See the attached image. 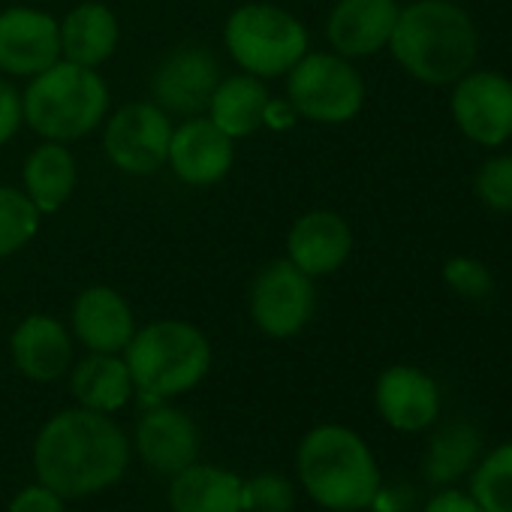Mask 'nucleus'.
Instances as JSON below:
<instances>
[{
	"mask_svg": "<svg viewBox=\"0 0 512 512\" xmlns=\"http://www.w3.org/2000/svg\"><path fill=\"white\" fill-rule=\"evenodd\" d=\"M130 464V443L109 413L73 407L52 416L34 443L43 485L61 497H88L115 485Z\"/></svg>",
	"mask_w": 512,
	"mask_h": 512,
	"instance_id": "nucleus-1",
	"label": "nucleus"
},
{
	"mask_svg": "<svg viewBox=\"0 0 512 512\" xmlns=\"http://www.w3.org/2000/svg\"><path fill=\"white\" fill-rule=\"evenodd\" d=\"M473 19L452 0H416L398 10L389 40L395 61L425 85H455L476 61Z\"/></svg>",
	"mask_w": 512,
	"mask_h": 512,
	"instance_id": "nucleus-2",
	"label": "nucleus"
},
{
	"mask_svg": "<svg viewBox=\"0 0 512 512\" xmlns=\"http://www.w3.org/2000/svg\"><path fill=\"white\" fill-rule=\"evenodd\" d=\"M305 491L332 512H359L380 491V470L368 443L344 425H317L296 455Z\"/></svg>",
	"mask_w": 512,
	"mask_h": 512,
	"instance_id": "nucleus-3",
	"label": "nucleus"
},
{
	"mask_svg": "<svg viewBox=\"0 0 512 512\" xmlns=\"http://www.w3.org/2000/svg\"><path fill=\"white\" fill-rule=\"evenodd\" d=\"M25 124L52 142H76L94 133L109 112V85L91 67L55 61L28 79L22 94Z\"/></svg>",
	"mask_w": 512,
	"mask_h": 512,
	"instance_id": "nucleus-4",
	"label": "nucleus"
},
{
	"mask_svg": "<svg viewBox=\"0 0 512 512\" xmlns=\"http://www.w3.org/2000/svg\"><path fill=\"white\" fill-rule=\"evenodd\" d=\"M133 386L145 401H163L196 389L211 368V344L184 320H154L136 329L124 347Z\"/></svg>",
	"mask_w": 512,
	"mask_h": 512,
	"instance_id": "nucleus-5",
	"label": "nucleus"
},
{
	"mask_svg": "<svg viewBox=\"0 0 512 512\" xmlns=\"http://www.w3.org/2000/svg\"><path fill=\"white\" fill-rule=\"evenodd\" d=\"M223 46L241 73L269 82L308 55V28L278 4H244L229 13Z\"/></svg>",
	"mask_w": 512,
	"mask_h": 512,
	"instance_id": "nucleus-6",
	"label": "nucleus"
},
{
	"mask_svg": "<svg viewBox=\"0 0 512 512\" xmlns=\"http://www.w3.org/2000/svg\"><path fill=\"white\" fill-rule=\"evenodd\" d=\"M287 100L299 118L344 124L362 112L365 82L347 58L335 52H308L287 73Z\"/></svg>",
	"mask_w": 512,
	"mask_h": 512,
	"instance_id": "nucleus-7",
	"label": "nucleus"
},
{
	"mask_svg": "<svg viewBox=\"0 0 512 512\" xmlns=\"http://www.w3.org/2000/svg\"><path fill=\"white\" fill-rule=\"evenodd\" d=\"M317 311L314 278L284 260L266 263L250 284V320L269 338L299 335Z\"/></svg>",
	"mask_w": 512,
	"mask_h": 512,
	"instance_id": "nucleus-8",
	"label": "nucleus"
},
{
	"mask_svg": "<svg viewBox=\"0 0 512 512\" xmlns=\"http://www.w3.org/2000/svg\"><path fill=\"white\" fill-rule=\"evenodd\" d=\"M172 139L169 112L154 100H136L118 109L103 127V151L124 175H154L166 166Z\"/></svg>",
	"mask_w": 512,
	"mask_h": 512,
	"instance_id": "nucleus-9",
	"label": "nucleus"
},
{
	"mask_svg": "<svg viewBox=\"0 0 512 512\" xmlns=\"http://www.w3.org/2000/svg\"><path fill=\"white\" fill-rule=\"evenodd\" d=\"M452 115L461 133L485 148L512 139V82L500 73H467L455 82Z\"/></svg>",
	"mask_w": 512,
	"mask_h": 512,
	"instance_id": "nucleus-10",
	"label": "nucleus"
},
{
	"mask_svg": "<svg viewBox=\"0 0 512 512\" xmlns=\"http://www.w3.org/2000/svg\"><path fill=\"white\" fill-rule=\"evenodd\" d=\"M220 82L217 58L208 46H181L160 61L151 76V100L169 115H202Z\"/></svg>",
	"mask_w": 512,
	"mask_h": 512,
	"instance_id": "nucleus-11",
	"label": "nucleus"
},
{
	"mask_svg": "<svg viewBox=\"0 0 512 512\" xmlns=\"http://www.w3.org/2000/svg\"><path fill=\"white\" fill-rule=\"evenodd\" d=\"M61 61V22L34 7L0 10V73L31 79Z\"/></svg>",
	"mask_w": 512,
	"mask_h": 512,
	"instance_id": "nucleus-12",
	"label": "nucleus"
},
{
	"mask_svg": "<svg viewBox=\"0 0 512 512\" xmlns=\"http://www.w3.org/2000/svg\"><path fill=\"white\" fill-rule=\"evenodd\" d=\"M235 160V139L214 127L205 115H193L184 124L172 127L169 157L175 178L190 187H211L223 181Z\"/></svg>",
	"mask_w": 512,
	"mask_h": 512,
	"instance_id": "nucleus-13",
	"label": "nucleus"
},
{
	"mask_svg": "<svg viewBox=\"0 0 512 512\" xmlns=\"http://www.w3.org/2000/svg\"><path fill=\"white\" fill-rule=\"evenodd\" d=\"M353 253V229L338 211H308L287 232V260L311 278L335 275Z\"/></svg>",
	"mask_w": 512,
	"mask_h": 512,
	"instance_id": "nucleus-14",
	"label": "nucleus"
},
{
	"mask_svg": "<svg viewBox=\"0 0 512 512\" xmlns=\"http://www.w3.org/2000/svg\"><path fill=\"white\" fill-rule=\"evenodd\" d=\"M398 22L395 0H338L326 22V37L335 55L371 58L389 46Z\"/></svg>",
	"mask_w": 512,
	"mask_h": 512,
	"instance_id": "nucleus-15",
	"label": "nucleus"
},
{
	"mask_svg": "<svg viewBox=\"0 0 512 512\" xmlns=\"http://www.w3.org/2000/svg\"><path fill=\"white\" fill-rule=\"evenodd\" d=\"M73 335L91 353H124L136 335V320L127 299L106 284L82 290L73 302Z\"/></svg>",
	"mask_w": 512,
	"mask_h": 512,
	"instance_id": "nucleus-16",
	"label": "nucleus"
},
{
	"mask_svg": "<svg viewBox=\"0 0 512 512\" xmlns=\"http://www.w3.org/2000/svg\"><path fill=\"white\" fill-rule=\"evenodd\" d=\"M10 353L28 380L52 383L73 368V335L55 317L31 314L16 326Z\"/></svg>",
	"mask_w": 512,
	"mask_h": 512,
	"instance_id": "nucleus-17",
	"label": "nucleus"
},
{
	"mask_svg": "<svg viewBox=\"0 0 512 512\" xmlns=\"http://www.w3.org/2000/svg\"><path fill=\"white\" fill-rule=\"evenodd\" d=\"M374 398L380 416L395 431H422L440 413V395L434 380L413 365H395L383 371Z\"/></svg>",
	"mask_w": 512,
	"mask_h": 512,
	"instance_id": "nucleus-18",
	"label": "nucleus"
},
{
	"mask_svg": "<svg viewBox=\"0 0 512 512\" xmlns=\"http://www.w3.org/2000/svg\"><path fill=\"white\" fill-rule=\"evenodd\" d=\"M136 449L160 473H178L199 455V431L184 410L157 404L136 425Z\"/></svg>",
	"mask_w": 512,
	"mask_h": 512,
	"instance_id": "nucleus-19",
	"label": "nucleus"
},
{
	"mask_svg": "<svg viewBox=\"0 0 512 512\" xmlns=\"http://www.w3.org/2000/svg\"><path fill=\"white\" fill-rule=\"evenodd\" d=\"M121 43L118 16L97 0H85L61 22V58L82 67H103Z\"/></svg>",
	"mask_w": 512,
	"mask_h": 512,
	"instance_id": "nucleus-20",
	"label": "nucleus"
},
{
	"mask_svg": "<svg viewBox=\"0 0 512 512\" xmlns=\"http://www.w3.org/2000/svg\"><path fill=\"white\" fill-rule=\"evenodd\" d=\"M22 181L28 199L40 208V214L61 211L79 184V163L67 142H40L22 166Z\"/></svg>",
	"mask_w": 512,
	"mask_h": 512,
	"instance_id": "nucleus-21",
	"label": "nucleus"
},
{
	"mask_svg": "<svg viewBox=\"0 0 512 512\" xmlns=\"http://www.w3.org/2000/svg\"><path fill=\"white\" fill-rule=\"evenodd\" d=\"M269 88L263 79H256L250 73H238V76H226L217 82L205 118L220 127L229 139H241L250 136L263 127V115L269 106Z\"/></svg>",
	"mask_w": 512,
	"mask_h": 512,
	"instance_id": "nucleus-22",
	"label": "nucleus"
},
{
	"mask_svg": "<svg viewBox=\"0 0 512 512\" xmlns=\"http://www.w3.org/2000/svg\"><path fill=\"white\" fill-rule=\"evenodd\" d=\"M172 512H244L241 479L223 467L190 464L175 473L169 488Z\"/></svg>",
	"mask_w": 512,
	"mask_h": 512,
	"instance_id": "nucleus-23",
	"label": "nucleus"
},
{
	"mask_svg": "<svg viewBox=\"0 0 512 512\" xmlns=\"http://www.w3.org/2000/svg\"><path fill=\"white\" fill-rule=\"evenodd\" d=\"M70 389L79 407H88L97 413L121 410L136 392L130 368L118 353H91L82 362H76L70 374Z\"/></svg>",
	"mask_w": 512,
	"mask_h": 512,
	"instance_id": "nucleus-24",
	"label": "nucleus"
},
{
	"mask_svg": "<svg viewBox=\"0 0 512 512\" xmlns=\"http://www.w3.org/2000/svg\"><path fill=\"white\" fill-rule=\"evenodd\" d=\"M40 220L43 214L25 190L0 184V260L28 247L40 232Z\"/></svg>",
	"mask_w": 512,
	"mask_h": 512,
	"instance_id": "nucleus-25",
	"label": "nucleus"
},
{
	"mask_svg": "<svg viewBox=\"0 0 512 512\" xmlns=\"http://www.w3.org/2000/svg\"><path fill=\"white\" fill-rule=\"evenodd\" d=\"M470 494L485 512H512V443H503L476 467Z\"/></svg>",
	"mask_w": 512,
	"mask_h": 512,
	"instance_id": "nucleus-26",
	"label": "nucleus"
},
{
	"mask_svg": "<svg viewBox=\"0 0 512 512\" xmlns=\"http://www.w3.org/2000/svg\"><path fill=\"white\" fill-rule=\"evenodd\" d=\"M476 446H479V437L464 422H458V425L446 428L443 434H437V440L431 446V455H428L431 479L446 482V479L461 476L467 470L470 458L476 455Z\"/></svg>",
	"mask_w": 512,
	"mask_h": 512,
	"instance_id": "nucleus-27",
	"label": "nucleus"
},
{
	"mask_svg": "<svg viewBox=\"0 0 512 512\" xmlns=\"http://www.w3.org/2000/svg\"><path fill=\"white\" fill-rule=\"evenodd\" d=\"M296 503V491L287 476L260 473L241 482V509L244 512H290Z\"/></svg>",
	"mask_w": 512,
	"mask_h": 512,
	"instance_id": "nucleus-28",
	"label": "nucleus"
},
{
	"mask_svg": "<svg viewBox=\"0 0 512 512\" xmlns=\"http://www.w3.org/2000/svg\"><path fill=\"white\" fill-rule=\"evenodd\" d=\"M479 199L494 211H512V157H491L476 175Z\"/></svg>",
	"mask_w": 512,
	"mask_h": 512,
	"instance_id": "nucleus-29",
	"label": "nucleus"
},
{
	"mask_svg": "<svg viewBox=\"0 0 512 512\" xmlns=\"http://www.w3.org/2000/svg\"><path fill=\"white\" fill-rule=\"evenodd\" d=\"M443 278L464 299H485L494 287L491 272L479 260H470V256H452L443 266Z\"/></svg>",
	"mask_w": 512,
	"mask_h": 512,
	"instance_id": "nucleus-30",
	"label": "nucleus"
},
{
	"mask_svg": "<svg viewBox=\"0 0 512 512\" xmlns=\"http://www.w3.org/2000/svg\"><path fill=\"white\" fill-rule=\"evenodd\" d=\"M25 124V109H22V94L0 79V145H7Z\"/></svg>",
	"mask_w": 512,
	"mask_h": 512,
	"instance_id": "nucleus-31",
	"label": "nucleus"
},
{
	"mask_svg": "<svg viewBox=\"0 0 512 512\" xmlns=\"http://www.w3.org/2000/svg\"><path fill=\"white\" fill-rule=\"evenodd\" d=\"M10 512H64V497L43 482L28 485L13 497Z\"/></svg>",
	"mask_w": 512,
	"mask_h": 512,
	"instance_id": "nucleus-32",
	"label": "nucleus"
},
{
	"mask_svg": "<svg viewBox=\"0 0 512 512\" xmlns=\"http://www.w3.org/2000/svg\"><path fill=\"white\" fill-rule=\"evenodd\" d=\"M425 512H485V509L473 500V494L443 491V494H437V497L428 500Z\"/></svg>",
	"mask_w": 512,
	"mask_h": 512,
	"instance_id": "nucleus-33",
	"label": "nucleus"
},
{
	"mask_svg": "<svg viewBox=\"0 0 512 512\" xmlns=\"http://www.w3.org/2000/svg\"><path fill=\"white\" fill-rule=\"evenodd\" d=\"M296 121H299V115H296V109L290 106V100H269L266 115H263V127L290 130V127H296Z\"/></svg>",
	"mask_w": 512,
	"mask_h": 512,
	"instance_id": "nucleus-34",
	"label": "nucleus"
}]
</instances>
